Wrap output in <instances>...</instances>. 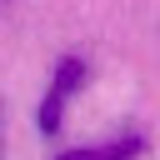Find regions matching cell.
<instances>
[{
	"mask_svg": "<svg viewBox=\"0 0 160 160\" xmlns=\"http://www.w3.org/2000/svg\"><path fill=\"white\" fill-rule=\"evenodd\" d=\"M85 85V60H75V55H65L60 65H55V75H50V90H45V100H40V110H35V125L50 135V130H60V115H65V100L75 95Z\"/></svg>",
	"mask_w": 160,
	"mask_h": 160,
	"instance_id": "obj_1",
	"label": "cell"
},
{
	"mask_svg": "<svg viewBox=\"0 0 160 160\" xmlns=\"http://www.w3.org/2000/svg\"><path fill=\"white\" fill-rule=\"evenodd\" d=\"M145 150V140H110V145H80V150H65V155H55V160H130V155H140Z\"/></svg>",
	"mask_w": 160,
	"mask_h": 160,
	"instance_id": "obj_2",
	"label": "cell"
},
{
	"mask_svg": "<svg viewBox=\"0 0 160 160\" xmlns=\"http://www.w3.org/2000/svg\"><path fill=\"white\" fill-rule=\"evenodd\" d=\"M0 140H5V100H0Z\"/></svg>",
	"mask_w": 160,
	"mask_h": 160,
	"instance_id": "obj_3",
	"label": "cell"
}]
</instances>
